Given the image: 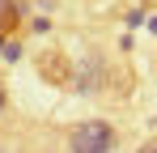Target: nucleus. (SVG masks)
Returning a JSON list of instances; mask_svg holds the SVG:
<instances>
[{
  "label": "nucleus",
  "mask_w": 157,
  "mask_h": 153,
  "mask_svg": "<svg viewBox=\"0 0 157 153\" xmlns=\"http://www.w3.org/2000/svg\"><path fill=\"white\" fill-rule=\"evenodd\" d=\"M119 149V132L106 119H81L68 132V153H115Z\"/></svg>",
  "instance_id": "f257e3e1"
},
{
  "label": "nucleus",
  "mask_w": 157,
  "mask_h": 153,
  "mask_svg": "<svg viewBox=\"0 0 157 153\" xmlns=\"http://www.w3.org/2000/svg\"><path fill=\"white\" fill-rule=\"evenodd\" d=\"M21 17V0H0V34H9Z\"/></svg>",
  "instance_id": "f03ea898"
},
{
  "label": "nucleus",
  "mask_w": 157,
  "mask_h": 153,
  "mask_svg": "<svg viewBox=\"0 0 157 153\" xmlns=\"http://www.w3.org/2000/svg\"><path fill=\"white\" fill-rule=\"evenodd\" d=\"M0 55H4V60L13 64V60L21 55V43H17V38H4V43H0Z\"/></svg>",
  "instance_id": "7ed1b4c3"
},
{
  "label": "nucleus",
  "mask_w": 157,
  "mask_h": 153,
  "mask_svg": "<svg viewBox=\"0 0 157 153\" xmlns=\"http://www.w3.org/2000/svg\"><path fill=\"white\" fill-rule=\"evenodd\" d=\"M136 153H157V136H153V140H144V145H140Z\"/></svg>",
  "instance_id": "20e7f679"
},
{
  "label": "nucleus",
  "mask_w": 157,
  "mask_h": 153,
  "mask_svg": "<svg viewBox=\"0 0 157 153\" xmlns=\"http://www.w3.org/2000/svg\"><path fill=\"white\" fill-rule=\"evenodd\" d=\"M4 106H9V89H4V81H0V115H4Z\"/></svg>",
  "instance_id": "39448f33"
}]
</instances>
